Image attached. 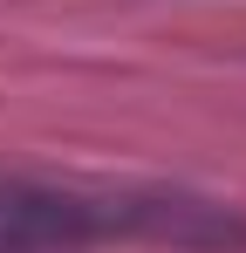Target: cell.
<instances>
[{
	"label": "cell",
	"instance_id": "obj_1",
	"mask_svg": "<svg viewBox=\"0 0 246 253\" xmlns=\"http://www.w3.org/2000/svg\"><path fill=\"white\" fill-rule=\"evenodd\" d=\"M96 233H144L171 247H246V226L205 199H82L0 178V253L82 247Z\"/></svg>",
	"mask_w": 246,
	"mask_h": 253
}]
</instances>
